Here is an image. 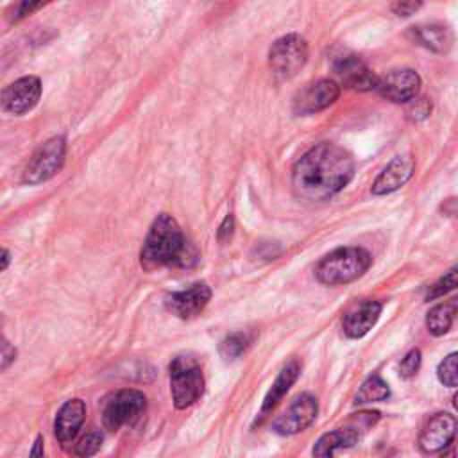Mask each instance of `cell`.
I'll use <instances>...</instances> for the list:
<instances>
[{"label":"cell","instance_id":"cell-3","mask_svg":"<svg viewBox=\"0 0 458 458\" xmlns=\"http://www.w3.org/2000/svg\"><path fill=\"white\" fill-rule=\"evenodd\" d=\"M370 263L372 256L369 250L361 247H338L318 261L315 276L322 284H347L361 277Z\"/></svg>","mask_w":458,"mask_h":458},{"label":"cell","instance_id":"cell-23","mask_svg":"<svg viewBox=\"0 0 458 458\" xmlns=\"http://www.w3.org/2000/svg\"><path fill=\"white\" fill-rule=\"evenodd\" d=\"M102 445V433L95 428H91L89 431H86L73 445V453L79 456V458H89L93 454L98 453Z\"/></svg>","mask_w":458,"mask_h":458},{"label":"cell","instance_id":"cell-28","mask_svg":"<svg viewBox=\"0 0 458 458\" xmlns=\"http://www.w3.org/2000/svg\"><path fill=\"white\" fill-rule=\"evenodd\" d=\"M16 360L14 345L0 333V372L5 370Z\"/></svg>","mask_w":458,"mask_h":458},{"label":"cell","instance_id":"cell-15","mask_svg":"<svg viewBox=\"0 0 458 458\" xmlns=\"http://www.w3.org/2000/svg\"><path fill=\"white\" fill-rule=\"evenodd\" d=\"M415 172V161L410 154L395 156L376 177V181L370 186V191L374 195H388L401 186H404Z\"/></svg>","mask_w":458,"mask_h":458},{"label":"cell","instance_id":"cell-17","mask_svg":"<svg viewBox=\"0 0 458 458\" xmlns=\"http://www.w3.org/2000/svg\"><path fill=\"white\" fill-rule=\"evenodd\" d=\"M381 308L383 306L379 301H363L361 304L349 310L342 320V329L345 336L361 338L363 335H367L377 322Z\"/></svg>","mask_w":458,"mask_h":458},{"label":"cell","instance_id":"cell-8","mask_svg":"<svg viewBox=\"0 0 458 458\" xmlns=\"http://www.w3.org/2000/svg\"><path fill=\"white\" fill-rule=\"evenodd\" d=\"M317 413H318L317 399L310 394H301L288 404V408L283 413H279L274 419L272 429L283 437L297 435L313 424V420L317 419Z\"/></svg>","mask_w":458,"mask_h":458},{"label":"cell","instance_id":"cell-19","mask_svg":"<svg viewBox=\"0 0 458 458\" xmlns=\"http://www.w3.org/2000/svg\"><path fill=\"white\" fill-rule=\"evenodd\" d=\"M410 38L437 54H445L453 45V32L447 25L442 23H422L410 27Z\"/></svg>","mask_w":458,"mask_h":458},{"label":"cell","instance_id":"cell-20","mask_svg":"<svg viewBox=\"0 0 458 458\" xmlns=\"http://www.w3.org/2000/svg\"><path fill=\"white\" fill-rule=\"evenodd\" d=\"M454 315H456V302L454 301L440 302V304L433 306L428 311V317H426L428 331L431 335H435V336L445 335L451 329V326H453Z\"/></svg>","mask_w":458,"mask_h":458},{"label":"cell","instance_id":"cell-21","mask_svg":"<svg viewBox=\"0 0 458 458\" xmlns=\"http://www.w3.org/2000/svg\"><path fill=\"white\" fill-rule=\"evenodd\" d=\"M390 395V388L388 385L379 377V376H370L367 377L358 394L354 395V404H365V403H379L385 401Z\"/></svg>","mask_w":458,"mask_h":458},{"label":"cell","instance_id":"cell-14","mask_svg":"<svg viewBox=\"0 0 458 458\" xmlns=\"http://www.w3.org/2000/svg\"><path fill=\"white\" fill-rule=\"evenodd\" d=\"M456 419L451 413H435L419 435V447L424 453L444 451L454 438Z\"/></svg>","mask_w":458,"mask_h":458},{"label":"cell","instance_id":"cell-18","mask_svg":"<svg viewBox=\"0 0 458 458\" xmlns=\"http://www.w3.org/2000/svg\"><path fill=\"white\" fill-rule=\"evenodd\" d=\"M299 372H301V367H299V363H297L295 360L288 361V363L279 370L276 381L272 383V386L268 388V392H267V395H265V399H263L261 410H259V413H258L254 424H261L263 419L279 404V401L286 395V392L290 390V386L295 383Z\"/></svg>","mask_w":458,"mask_h":458},{"label":"cell","instance_id":"cell-5","mask_svg":"<svg viewBox=\"0 0 458 458\" xmlns=\"http://www.w3.org/2000/svg\"><path fill=\"white\" fill-rule=\"evenodd\" d=\"M66 157V140L63 136H54L47 140L30 156L29 163L21 172V182L41 184L61 172Z\"/></svg>","mask_w":458,"mask_h":458},{"label":"cell","instance_id":"cell-2","mask_svg":"<svg viewBox=\"0 0 458 458\" xmlns=\"http://www.w3.org/2000/svg\"><path fill=\"white\" fill-rule=\"evenodd\" d=\"M197 252L186 240L181 225L168 213H161L152 222L140 252V265L152 272L163 267L188 268L195 263Z\"/></svg>","mask_w":458,"mask_h":458},{"label":"cell","instance_id":"cell-12","mask_svg":"<svg viewBox=\"0 0 458 458\" xmlns=\"http://www.w3.org/2000/svg\"><path fill=\"white\" fill-rule=\"evenodd\" d=\"M376 89L379 95L395 104H408L420 89V77L411 68H397L377 77Z\"/></svg>","mask_w":458,"mask_h":458},{"label":"cell","instance_id":"cell-1","mask_svg":"<svg viewBox=\"0 0 458 458\" xmlns=\"http://www.w3.org/2000/svg\"><path fill=\"white\" fill-rule=\"evenodd\" d=\"M354 175L352 156L329 141L311 147L293 165V193L308 202H322L344 190Z\"/></svg>","mask_w":458,"mask_h":458},{"label":"cell","instance_id":"cell-13","mask_svg":"<svg viewBox=\"0 0 458 458\" xmlns=\"http://www.w3.org/2000/svg\"><path fill=\"white\" fill-rule=\"evenodd\" d=\"M211 299V290L206 283H195L186 290L172 292L165 297V308L177 318L190 320L204 311Z\"/></svg>","mask_w":458,"mask_h":458},{"label":"cell","instance_id":"cell-11","mask_svg":"<svg viewBox=\"0 0 458 458\" xmlns=\"http://www.w3.org/2000/svg\"><path fill=\"white\" fill-rule=\"evenodd\" d=\"M340 86L333 79H318L306 84L293 98V113L299 116L318 113L336 102Z\"/></svg>","mask_w":458,"mask_h":458},{"label":"cell","instance_id":"cell-32","mask_svg":"<svg viewBox=\"0 0 458 458\" xmlns=\"http://www.w3.org/2000/svg\"><path fill=\"white\" fill-rule=\"evenodd\" d=\"M43 453H45V447H43V437H36L32 447H30V453H29V458H43Z\"/></svg>","mask_w":458,"mask_h":458},{"label":"cell","instance_id":"cell-26","mask_svg":"<svg viewBox=\"0 0 458 458\" xmlns=\"http://www.w3.org/2000/svg\"><path fill=\"white\" fill-rule=\"evenodd\" d=\"M431 113V102L424 97L420 98H413L408 102V107H406V116L411 120V122H422L429 116Z\"/></svg>","mask_w":458,"mask_h":458},{"label":"cell","instance_id":"cell-34","mask_svg":"<svg viewBox=\"0 0 458 458\" xmlns=\"http://www.w3.org/2000/svg\"><path fill=\"white\" fill-rule=\"evenodd\" d=\"M447 458H453V453H449V456Z\"/></svg>","mask_w":458,"mask_h":458},{"label":"cell","instance_id":"cell-33","mask_svg":"<svg viewBox=\"0 0 458 458\" xmlns=\"http://www.w3.org/2000/svg\"><path fill=\"white\" fill-rule=\"evenodd\" d=\"M11 263V254L5 249H0V272H4Z\"/></svg>","mask_w":458,"mask_h":458},{"label":"cell","instance_id":"cell-31","mask_svg":"<svg viewBox=\"0 0 458 458\" xmlns=\"http://www.w3.org/2000/svg\"><path fill=\"white\" fill-rule=\"evenodd\" d=\"M233 229H234V218H233V215H227V216L222 220L220 227H218V233H216L218 240H220V242L229 240L231 234H233Z\"/></svg>","mask_w":458,"mask_h":458},{"label":"cell","instance_id":"cell-16","mask_svg":"<svg viewBox=\"0 0 458 458\" xmlns=\"http://www.w3.org/2000/svg\"><path fill=\"white\" fill-rule=\"evenodd\" d=\"M86 417V404L82 399L73 397L61 404L54 419V435L61 444L72 442Z\"/></svg>","mask_w":458,"mask_h":458},{"label":"cell","instance_id":"cell-9","mask_svg":"<svg viewBox=\"0 0 458 458\" xmlns=\"http://www.w3.org/2000/svg\"><path fill=\"white\" fill-rule=\"evenodd\" d=\"M331 66L340 82L356 91H370L377 86V75L352 52H340L331 59Z\"/></svg>","mask_w":458,"mask_h":458},{"label":"cell","instance_id":"cell-10","mask_svg":"<svg viewBox=\"0 0 458 458\" xmlns=\"http://www.w3.org/2000/svg\"><path fill=\"white\" fill-rule=\"evenodd\" d=\"M41 97V81L36 75H25L7 84L0 93V107L9 114H25L36 107Z\"/></svg>","mask_w":458,"mask_h":458},{"label":"cell","instance_id":"cell-30","mask_svg":"<svg viewBox=\"0 0 458 458\" xmlns=\"http://www.w3.org/2000/svg\"><path fill=\"white\" fill-rule=\"evenodd\" d=\"M420 7H422V2H395V4H392V11L397 16H410Z\"/></svg>","mask_w":458,"mask_h":458},{"label":"cell","instance_id":"cell-27","mask_svg":"<svg viewBox=\"0 0 458 458\" xmlns=\"http://www.w3.org/2000/svg\"><path fill=\"white\" fill-rule=\"evenodd\" d=\"M420 361H422L420 351H419V349H411V351L401 360V363H399V376L404 377V379L413 377V376L419 372V369H420Z\"/></svg>","mask_w":458,"mask_h":458},{"label":"cell","instance_id":"cell-25","mask_svg":"<svg viewBox=\"0 0 458 458\" xmlns=\"http://www.w3.org/2000/svg\"><path fill=\"white\" fill-rule=\"evenodd\" d=\"M456 268H451L445 276H442L437 283H433L429 288H428V293H426V299L428 301H433L437 297H442L445 293H449L451 290L456 288Z\"/></svg>","mask_w":458,"mask_h":458},{"label":"cell","instance_id":"cell-7","mask_svg":"<svg viewBox=\"0 0 458 458\" xmlns=\"http://www.w3.org/2000/svg\"><path fill=\"white\" fill-rule=\"evenodd\" d=\"M147 408V397L134 388H123L111 394L102 406V424L107 431H118L122 426L134 424Z\"/></svg>","mask_w":458,"mask_h":458},{"label":"cell","instance_id":"cell-22","mask_svg":"<svg viewBox=\"0 0 458 458\" xmlns=\"http://www.w3.org/2000/svg\"><path fill=\"white\" fill-rule=\"evenodd\" d=\"M247 347H249V336L245 333H233L220 342L218 352L224 360H236L247 351Z\"/></svg>","mask_w":458,"mask_h":458},{"label":"cell","instance_id":"cell-29","mask_svg":"<svg viewBox=\"0 0 458 458\" xmlns=\"http://www.w3.org/2000/svg\"><path fill=\"white\" fill-rule=\"evenodd\" d=\"M39 7H43V4L41 2H21V4H18L16 7H14V11H13V21H18V20H21V18H25L27 14H32L36 9H39Z\"/></svg>","mask_w":458,"mask_h":458},{"label":"cell","instance_id":"cell-24","mask_svg":"<svg viewBox=\"0 0 458 458\" xmlns=\"http://www.w3.org/2000/svg\"><path fill=\"white\" fill-rule=\"evenodd\" d=\"M437 376H438V381H440L444 386L454 388V386L458 385V354H456V352L447 354V356L438 363Z\"/></svg>","mask_w":458,"mask_h":458},{"label":"cell","instance_id":"cell-4","mask_svg":"<svg viewBox=\"0 0 458 458\" xmlns=\"http://www.w3.org/2000/svg\"><path fill=\"white\" fill-rule=\"evenodd\" d=\"M170 392L177 410H186L195 404L204 392L202 369L195 358L181 354L170 361Z\"/></svg>","mask_w":458,"mask_h":458},{"label":"cell","instance_id":"cell-6","mask_svg":"<svg viewBox=\"0 0 458 458\" xmlns=\"http://www.w3.org/2000/svg\"><path fill=\"white\" fill-rule=\"evenodd\" d=\"M308 43L299 34L276 39L268 50V66L277 81H288L306 64Z\"/></svg>","mask_w":458,"mask_h":458}]
</instances>
